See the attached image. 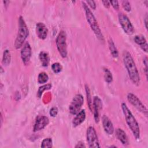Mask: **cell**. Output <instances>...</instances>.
Returning a JSON list of instances; mask_svg holds the SVG:
<instances>
[{
	"mask_svg": "<svg viewBox=\"0 0 148 148\" xmlns=\"http://www.w3.org/2000/svg\"><path fill=\"white\" fill-rule=\"evenodd\" d=\"M123 62L128 72L129 77L132 82L136 86H138L140 83V76L135 62L131 54L125 51L123 53Z\"/></svg>",
	"mask_w": 148,
	"mask_h": 148,
	"instance_id": "6da1fadb",
	"label": "cell"
},
{
	"mask_svg": "<svg viewBox=\"0 0 148 148\" xmlns=\"http://www.w3.org/2000/svg\"><path fill=\"white\" fill-rule=\"evenodd\" d=\"M121 109L126 122L136 139L140 138V130L138 122L125 103H122Z\"/></svg>",
	"mask_w": 148,
	"mask_h": 148,
	"instance_id": "7a4b0ae2",
	"label": "cell"
},
{
	"mask_svg": "<svg viewBox=\"0 0 148 148\" xmlns=\"http://www.w3.org/2000/svg\"><path fill=\"white\" fill-rule=\"evenodd\" d=\"M82 5L83 9L84 10L85 13H86V16L87 18V20L90 25L92 30L94 31V34H95L97 38L102 42L104 41V38L101 32V31L99 28V27L97 21L94 17V14L90 10V9L88 8V5L84 2H82Z\"/></svg>",
	"mask_w": 148,
	"mask_h": 148,
	"instance_id": "3957f363",
	"label": "cell"
},
{
	"mask_svg": "<svg viewBox=\"0 0 148 148\" xmlns=\"http://www.w3.org/2000/svg\"><path fill=\"white\" fill-rule=\"evenodd\" d=\"M29 31L26 23L22 16H20L18 18V28L16 39L14 42L16 49H20L24 43L25 39L28 37Z\"/></svg>",
	"mask_w": 148,
	"mask_h": 148,
	"instance_id": "277c9868",
	"label": "cell"
},
{
	"mask_svg": "<svg viewBox=\"0 0 148 148\" xmlns=\"http://www.w3.org/2000/svg\"><path fill=\"white\" fill-rule=\"evenodd\" d=\"M66 35L64 31H61L56 38V46L58 51L62 57L65 58L67 56V45L66 42Z\"/></svg>",
	"mask_w": 148,
	"mask_h": 148,
	"instance_id": "5b68a950",
	"label": "cell"
},
{
	"mask_svg": "<svg viewBox=\"0 0 148 148\" xmlns=\"http://www.w3.org/2000/svg\"><path fill=\"white\" fill-rule=\"evenodd\" d=\"M86 138L88 147L91 148H98L100 146L95 130L92 127H89L86 132Z\"/></svg>",
	"mask_w": 148,
	"mask_h": 148,
	"instance_id": "8992f818",
	"label": "cell"
},
{
	"mask_svg": "<svg viewBox=\"0 0 148 148\" xmlns=\"http://www.w3.org/2000/svg\"><path fill=\"white\" fill-rule=\"evenodd\" d=\"M84 99L83 96L80 94H76L73 98L69 106V112L72 114H76L80 111V109L83 104Z\"/></svg>",
	"mask_w": 148,
	"mask_h": 148,
	"instance_id": "52a82bcc",
	"label": "cell"
},
{
	"mask_svg": "<svg viewBox=\"0 0 148 148\" xmlns=\"http://www.w3.org/2000/svg\"><path fill=\"white\" fill-rule=\"evenodd\" d=\"M119 21L124 31L128 35H131L134 33V27L129 20L128 17L123 13L119 14Z\"/></svg>",
	"mask_w": 148,
	"mask_h": 148,
	"instance_id": "ba28073f",
	"label": "cell"
},
{
	"mask_svg": "<svg viewBox=\"0 0 148 148\" xmlns=\"http://www.w3.org/2000/svg\"><path fill=\"white\" fill-rule=\"evenodd\" d=\"M127 99L131 105H132L138 110L146 116H147V108L135 95L132 93H129L127 95Z\"/></svg>",
	"mask_w": 148,
	"mask_h": 148,
	"instance_id": "9c48e42d",
	"label": "cell"
},
{
	"mask_svg": "<svg viewBox=\"0 0 148 148\" xmlns=\"http://www.w3.org/2000/svg\"><path fill=\"white\" fill-rule=\"evenodd\" d=\"M31 57V47L29 43L26 42L21 51V57L23 63L27 65L29 64Z\"/></svg>",
	"mask_w": 148,
	"mask_h": 148,
	"instance_id": "30bf717a",
	"label": "cell"
},
{
	"mask_svg": "<svg viewBox=\"0 0 148 148\" xmlns=\"http://www.w3.org/2000/svg\"><path fill=\"white\" fill-rule=\"evenodd\" d=\"M49 123L47 117L45 116H38L34 126V131H38L43 129Z\"/></svg>",
	"mask_w": 148,
	"mask_h": 148,
	"instance_id": "8fae6325",
	"label": "cell"
},
{
	"mask_svg": "<svg viewBox=\"0 0 148 148\" xmlns=\"http://www.w3.org/2000/svg\"><path fill=\"white\" fill-rule=\"evenodd\" d=\"M94 109V119L96 123H98L99 120V110L102 108V103L101 99L98 97H94L92 103Z\"/></svg>",
	"mask_w": 148,
	"mask_h": 148,
	"instance_id": "7c38bea8",
	"label": "cell"
},
{
	"mask_svg": "<svg viewBox=\"0 0 148 148\" xmlns=\"http://www.w3.org/2000/svg\"><path fill=\"white\" fill-rule=\"evenodd\" d=\"M36 33L39 39H45L47 36L48 29L43 23H38L36 24Z\"/></svg>",
	"mask_w": 148,
	"mask_h": 148,
	"instance_id": "4fadbf2b",
	"label": "cell"
},
{
	"mask_svg": "<svg viewBox=\"0 0 148 148\" xmlns=\"http://www.w3.org/2000/svg\"><path fill=\"white\" fill-rule=\"evenodd\" d=\"M102 121L103 129L106 133L108 135L113 134L114 132V127L111 120L106 115H103L102 117Z\"/></svg>",
	"mask_w": 148,
	"mask_h": 148,
	"instance_id": "5bb4252c",
	"label": "cell"
},
{
	"mask_svg": "<svg viewBox=\"0 0 148 148\" xmlns=\"http://www.w3.org/2000/svg\"><path fill=\"white\" fill-rule=\"evenodd\" d=\"M134 40L135 42L140 46L141 49L145 52H147V43L146 39L142 35H136L135 36Z\"/></svg>",
	"mask_w": 148,
	"mask_h": 148,
	"instance_id": "9a60e30c",
	"label": "cell"
},
{
	"mask_svg": "<svg viewBox=\"0 0 148 148\" xmlns=\"http://www.w3.org/2000/svg\"><path fill=\"white\" fill-rule=\"evenodd\" d=\"M86 119L85 110H82L76 114V117L73 119L72 123L74 127H77L81 124Z\"/></svg>",
	"mask_w": 148,
	"mask_h": 148,
	"instance_id": "2e32d148",
	"label": "cell"
},
{
	"mask_svg": "<svg viewBox=\"0 0 148 148\" xmlns=\"http://www.w3.org/2000/svg\"><path fill=\"white\" fill-rule=\"evenodd\" d=\"M116 136L117 138L124 145H127L128 144V137L125 132L121 128H117L116 130Z\"/></svg>",
	"mask_w": 148,
	"mask_h": 148,
	"instance_id": "e0dca14e",
	"label": "cell"
},
{
	"mask_svg": "<svg viewBox=\"0 0 148 148\" xmlns=\"http://www.w3.org/2000/svg\"><path fill=\"white\" fill-rule=\"evenodd\" d=\"M39 58L40 60V61L42 64V65L43 66H47L49 65V62H50V57L47 53L45 51H41L39 53Z\"/></svg>",
	"mask_w": 148,
	"mask_h": 148,
	"instance_id": "ac0fdd59",
	"label": "cell"
},
{
	"mask_svg": "<svg viewBox=\"0 0 148 148\" xmlns=\"http://www.w3.org/2000/svg\"><path fill=\"white\" fill-rule=\"evenodd\" d=\"M11 60V56L9 50H5L3 52V57H2V64L4 65H9Z\"/></svg>",
	"mask_w": 148,
	"mask_h": 148,
	"instance_id": "d6986e66",
	"label": "cell"
},
{
	"mask_svg": "<svg viewBox=\"0 0 148 148\" xmlns=\"http://www.w3.org/2000/svg\"><path fill=\"white\" fill-rule=\"evenodd\" d=\"M109 48L110 53L112 54V56L114 58H117L119 56L118 51L114 45V43H113V42L112 39H110L109 40Z\"/></svg>",
	"mask_w": 148,
	"mask_h": 148,
	"instance_id": "ffe728a7",
	"label": "cell"
},
{
	"mask_svg": "<svg viewBox=\"0 0 148 148\" xmlns=\"http://www.w3.org/2000/svg\"><path fill=\"white\" fill-rule=\"evenodd\" d=\"M49 79V76L47 75L46 73L42 72H40L39 75H38V83L40 84H43V83H45L47 82Z\"/></svg>",
	"mask_w": 148,
	"mask_h": 148,
	"instance_id": "44dd1931",
	"label": "cell"
},
{
	"mask_svg": "<svg viewBox=\"0 0 148 148\" xmlns=\"http://www.w3.org/2000/svg\"><path fill=\"white\" fill-rule=\"evenodd\" d=\"M104 79L107 83H110L113 80V76L111 72L107 68H104Z\"/></svg>",
	"mask_w": 148,
	"mask_h": 148,
	"instance_id": "7402d4cb",
	"label": "cell"
},
{
	"mask_svg": "<svg viewBox=\"0 0 148 148\" xmlns=\"http://www.w3.org/2000/svg\"><path fill=\"white\" fill-rule=\"evenodd\" d=\"M86 95H87V103L88 105V107L91 111L92 110V98L91 97L90 91L88 87L86 85Z\"/></svg>",
	"mask_w": 148,
	"mask_h": 148,
	"instance_id": "603a6c76",
	"label": "cell"
},
{
	"mask_svg": "<svg viewBox=\"0 0 148 148\" xmlns=\"http://www.w3.org/2000/svg\"><path fill=\"white\" fill-rule=\"evenodd\" d=\"M51 84H47L45 85H43L39 87L38 92H37V96L38 98H40L42 96V94H43V92L46 90H49L51 88Z\"/></svg>",
	"mask_w": 148,
	"mask_h": 148,
	"instance_id": "cb8c5ba5",
	"label": "cell"
},
{
	"mask_svg": "<svg viewBox=\"0 0 148 148\" xmlns=\"http://www.w3.org/2000/svg\"><path fill=\"white\" fill-rule=\"evenodd\" d=\"M53 142L52 139L50 138H47L44 139L41 143L42 147H52Z\"/></svg>",
	"mask_w": 148,
	"mask_h": 148,
	"instance_id": "d4e9b609",
	"label": "cell"
},
{
	"mask_svg": "<svg viewBox=\"0 0 148 148\" xmlns=\"http://www.w3.org/2000/svg\"><path fill=\"white\" fill-rule=\"evenodd\" d=\"M51 69L53 70V71L56 73H60L62 69V67L61 66V65L58 63V62H55L53 63L51 65Z\"/></svg>",
	"mask_w": 148,
	"mask_h": 148,
	"instance_id": "484cf974",
	"label": "cell"
},
{
	"mask_svg": "<svg viewBox=\"0 0 148 148\" xmlns=\"http://www.w3.org/2000/svg\"><path fill=\"white\" fill-rule=\"evenodd\" d=\"M122 6H123V8L124 9V10H126L127 12L131 11V5H130V3L129 1H123L122 2Z\"/></svg>",
	"mask_w": 148,
	"mask_h": 148,
	"instance_id": "4316f807",
	"label": "cell"
},
{
	"mask_svg": "<svg viewBox=\"0 0 148 148\" xmlns=\"http://www.w3.org/2000/svg\"><path fill=\"white\" fill-rule=\"evenodd\" d=\"M58 113V109L57 107H53L50 110V114L52 117H55Z\"/></svg>",
	"mask_w": 148,
	"mask_h": 148,
	"instance_id": "83f0119b",
	"label": "cell"
},
{
	"mask_svg": "<svg viewBox=\"0 0 148 148\" xmlns=\"http://www.w3.org/2000/svg\"><path fill=\"white\" fill-rule=\"evenodd\" d=\"M110 4L113 6V8L115 10H118L119 8V2L117 1H109Z\"/></svg>",
	"mask_w": 148,
	"mask_h": 148,
	"instance_id": "f1b7e54d",
	"label": "cell"
},
{
	"mask_svg": "<svg viewBox=\"0 0 148 148\" xmlns=\"http://www.w3.org/2000/svg\"><path fill=\"white\" fill-rule=\"evenodd\" d=\"M87 3L88 4V5L92 9H95L96 8V5L94 1H86Z\"/></svg>",
	"mask_w": 148,
	"mask_h": 148,
	"instance_id": "f546056e",
	"label": "cell"
},
{
	"mask_svg": "<svg viewBox=\"0 0 148 148\" xmlns=\"http://www.w3.org/2000/svg\"><path fill=\"white\" fill-rule=\"evenodd\" d=\"M102 2L103 3V5L105 6V8H109V6H110L109 1H102Z\"/></svg>",
	"mask_w": 148,
	"mask_h": 148,
	"instance_id": "4dcf8cb0",
	"label": "cell"
},
{
	"mask_svg": "<svg viewBox=\"0 0 148 148\" xmlns=\"http://www.w3.org/2000/svg\"><path fill=\"white\" fill-rule=\"evenodd\" d=\"M75 147H86V146L84 145V143L82 142H79L77 145H76Z\"/></svg>",
	"mask_w": 148,
	"mask_h": 148,
	"instance_id": "1f68e13d",
	"label": "cell"
},
{
	"mask_svg": "<svg viewBox=\"0 0 148 148\" xmlns=\"http://www.w3.org/2000/svg\"><path fill=\"white\" fill-rule=\"evenodd\" d=\"M145 24L146 28L147 29V15L146 16V17L145 18Z\"/></svg>",
	"mask_w": 148,
	"mask_h": 148,
	"instance_id": "d6a6232c",
	"label": "cell"
}]
</instances>
